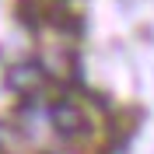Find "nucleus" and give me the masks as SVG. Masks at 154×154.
<instances>
[{
    "label": "nucleus",
    "instance_id": "nucleus-2",
    "mask_svg": "<svg viewBox=\"0 0 154 154\" xmlns=\"http://www.w3.org/2000/svg\"><path fill=\"white\" fill-rule=\"evenodd\" d=\"M42 84H46V70L38 63H14L7 70V88L18 95H35Z\"/></svg>",
    "mask_w": 154,
    "mask_h": 154
},
{
    "label": "nucleus",
    "instance_id": "nucleus-1",
    "mask_svg": "<svg viewBox=\"0 0 154 154\" xmlns=\"http://www.w3.org/2000/svg\"><path fill=\"white\" fill-rule=\"evenodd\" d=\"M46 119L63 140H77V137L88 133V116H84V109L77 102H56V105H49Z\"/></svg>",
    "mask_w": 154,
    "mask_h": 154
}]
</instances>
